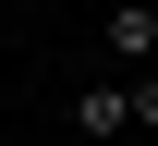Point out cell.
<instances>
[{
	"mask_svg": "<svg viewBox=\"0 0 158 146\" xmlns=\"http://www.w3.org/2000/svg\"><path fill=\"white\" fill-rule=\"evenodd\" d=\"M110 49H122V61H158V12H146V0L110 12Z\"/></svg>",
	"mask_w": 158,
	"mask_h": 146,
	"instance_id": "obj_1",
	"label": "cell"
},
{
	"mask_svg": "<svg viewBox=\"0 0 158 146\" xmlns=\"http://www.w3.org/2000/svg\"><path fill=\"white\" fill-rule=\"evenodd\" d=\"M122 122H134L122 85H85V98H73V134H122Z\"/></svg>",
	"mask_w": 158,
	"mask_h": 146,
	"instance_id": "obj_2",
	"label": "cell"
},
{
	"mask_svg": "<svg viewBox=\"0 0 158 146\" xmlns=\"http://www.w3.org/2000/svg\"><path fill=\"white\" fill-rule=\"evenodd\" d=\"M122 98H134V122L158 134V73H134V85H122Z\"/></svg>",
	"mask_w": 158,
	"mask_h": 146,
	"instance_id": "obj_3",
	"label": "cell"
}]
</instances>
